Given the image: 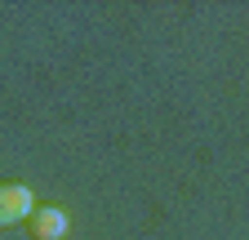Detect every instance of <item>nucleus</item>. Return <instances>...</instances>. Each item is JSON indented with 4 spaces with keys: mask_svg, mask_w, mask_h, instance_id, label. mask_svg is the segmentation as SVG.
I'll use <instances>...</instances> for the list:
<instances>
[{
    "mask_svg": "<svg viewBox=\"0 0 249 240\" xmlns=\"http://www.w3.org/2000/svg\"><path fill=\"white\" fill-rule=\"evenodd\" d=\"M67 231H71V218H67V209H58V205H36L31 218H27V236L31 240H62Z\"/></svg>",
    "mask_w": 249,
    "mask_h": 240,
    "instance_id": "obj_2",
    "label": "nucleus"
},
{
    "mask_svg": "<svg viewBox=\"0 0 249 240\" xmlns=\"http://www.w3.org/2000/svg\"><path fill=\"white\" fill-rule=\"evenodd\" d=\"M31 209H36V196H31L27 183H0V231L27 223Z\"/></svg>",
    "mask_w": 249,
    "mask_h": 240,
    "instance_id": "obj_1",
    "label": "nucleus"
}]
</instances>
